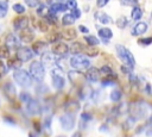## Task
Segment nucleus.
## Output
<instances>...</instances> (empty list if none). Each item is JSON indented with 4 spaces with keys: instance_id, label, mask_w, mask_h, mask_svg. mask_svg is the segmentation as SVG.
Here are the masks:
<instances>
[{
    "instance_id": "obj_1",
    "label": "nucleus",
    "mask_w": 152,
    "mask_h": 137,
    "mask_svg": "<svg viewBox=\"0 0 152 137\" xmlns=\"http://www.w3.org/2000/svg\"><path fill=\"white\" fill-rule=\"evenodd\" d=\"M116 52H118L119 57H120L129 68H134V66H135V60H134L132 52H131L127 48H125L124 45L118 44V45H116Z\"/></svg>"
},
{
    "instance_id": "obj_2",
    "label": "nucleus",
    "mask_w": 152,
    "mask_h": 137,
    "mask_svg": "<svg viewBox=\"0 0 152 137\" xmlns=\"http://www.w3.org/2000/svg\"><path fill=\"white\" fill-rule=\"evenodd\" d=\"M30 75L38 82L43 81L44 80V76H45V69H44V66L38 62V61H33L31 64H30Z\"/></svg>"
},
{
    "instance_id": "obj_3",
    "label": "nucleus",
    "mask_w": 152,
    "mask_h": 137,
    "mask_svg": "<svg viewBox=\"0 0 152 137\" xmlns=\"http://www.w3.org/2000/svg\"><path fill=\"white\" fill-rule=\"evenodd\" d=\"M13 79L15 80L17 83H19L23 87H30L31 86V75L24 70V69H15L13 73Z\"/></svg>"
},
{
    "instance_id": "obj_4",
    "label": "nucleus",
    "mask_w": 152,
    "mask_h": 137,
    "mask_svg": "<svg viewBox=\"0 0 152 137\" xmlns=\"http://www.w3.org/2000/svg\"><path fill=\"white\" fill-rule=\"evenodd\" d=\"M70 66L76 70H84L90 67V62L82 55H75L70 58Z\"/></svg>"
},
{
    "instance_id": "obj_5",
    "label": "nucleus",
    "mask_w": 152,
    "mask_h": 137,
    "mask_svg": "<svg viewBox=\"0 0 152 137\" xmlns=\"http://www.w3.org/2000/svg\"><path fill=\"white\" fill-rule=\"evenodd\" d=\"M51 77H52V85L56 89H62L65 85V79L63 76V70L61 68H53L51 70Z\"/></svg>"
},
{
    "instance_id": "obj_6",
    "label": "nucleus",
    "mask_w": 152,
    "mask_h": 137,
    "mask_svg": "<svg viewBox=\"0 0 152 137\" xmlns=\"http://www.w3.org/2000/svg\"><path fill=\"white\" fill-rule=\"evenodd\" d=\"M68 77H69V80L71 81V83H72V85H76V86H78V85L83 86L84 82H86V76H84V74H82L80 70H76V69L70 70V71L68 73Z\"/></svg>"
},
{
    "instance_id": "obj_7",
    "label": "nucleus",
    "mask_w": 152,
    "mask_h": 137,
    "mask_svg": "<svg viewBox=\"0 0 152 137\" xmlns=\"http://www.w3.org/2000/svg\"><path fill=\"white\" fill-rule=\"evenodd\" d=\"M51 51H52V54L56 55V56H65V55L69 52V46H68L65 43L56 42V43H52Z\"/></svg>"
},
{
    "instance_id": "obj_8",
    "label": "nucleus",
    "mask_w": 152,
    "mask_h": 137,
    "mask_svg": "<svg viewBox=\"0 0 152 137\" xmlns=\"http://www.w3.org/2000/svg\"><path fill=\"white\" fill-rule=\"evenodd\" d=\"M21 62H27L33 57V51L26 46H19L17 49V55H15Z\"/></svg>"
},
{
    "instance_id": "obj_9",
    "label": "nucleus",
    "mask_w": 152,
    "mask_h": 137,
    "mask_svg": "<svg viewBox=\"0 0 152 137\" xmlns=\"http://www.w3.org/2000/svg\"><path fill=\"white\" fill-rule=\"evenodd\" d=\"M59 122H61L62 127H63L64 130H66V131L72 130L74 126H75V118H74L71 114H69V113L63 114V116L59 118Z\"/></svg>"
},
{
    "instance_id": "obj_10",
    "label": "nucleus",
    "mask_w": 152,
    "mask_h": 137,
    "mask_svg": "<svg viewBox=\"0 0 152 137\" xmlns=\"http://www.w3.org/2000/svg\"><path fill=\"white\" fill-rule=\"evenodd\" d=\"M33 38H34V33H33V31L28 26H26V27H24V29H21L19 31V39L21 42L30 43V42L33 41Z\"/></svg>"
},
{
    "instance_id": "obj_11",
    "label": "nucleus",
    "mask_w": 152,
    "mask_h": 137,
    "mask_svg": "<svg viewBox=\"0 0 152 137\" xmlns=\"http://www.w3.org/2000/svg\"><path fill=\"white\" fill-rule=\"evenodd\" d=\"M26 104H27V105H26V108H27V112H28L30 114H38V113H40L42 106H40V104H39L38 100L31 98Z\"/></svg>"
},
{
    "instance_id": "obj_12",
    "label": "nucleus",
    "mask_w": 152,
    "mask_h": 137,
    "mask_svg": "<svg viewBox=\"0 0 152 137\" xmlns=\"http://www.w3.org/2000/svg\"><path fill=\"white\" fill-rule=\"evenodd\" d=\"M28 25V18L26 15H19L13 19V29L14 31H20L21 29Z\"/></svg>"
},
{
    "instance_id": "obj_13",
    "label": "nucleus",
    "mask_w": 152,
    "mask_h": 137,
    "mask_svg": "<svg viewBox=\"0 0 152 137\" xmlns=\"http://www.w3.org/2000/svg\"><path fill=\"white\" fill-rule=\"evenodd\" d=\"M84 76H86L87 80H89V81H91V82H95V81H99V80H100L101 74H100V70H99L97 68H95V67H89L88 70H87V73L84 74Z\"/></svg>"
},
{
    "instance_id": "obj_14",
    "label": "nucleus",
    "mask_w": 152,
    "mask_h": 137,
    "mask_svg": "<svg viewBox=\"0 0 152 137\" xmlns=\"http://www.w3.org/2000/svg\"><path fill=\"white\" fill-rule=\"evenodd\" d=\"M42 64H45L46 67H52L53 64L57 63V56L50 52H44L42 55Z\"/></svg>"
},
{
    "instance_id": "obj_15",
    "label": "nucleus",
    "mask_w": 152,
    "mask_h": 137,
    "mask_svg": "<svg viewBox=\"0 0 152 137\" xmlns=\"http://www.w3.org/2000/svg\"><path fill=\"white\" fill-rule=\"evenodd\" d=\"M80 102L77 100H69V101H65V105H64V110L66 113L69 114H74L76 113L78 110H80Z\"/></svg>"
},
{
    "instance_id": "obj_16",
    "label": "nucleus",
    "mask_w": 152,
    "mask_h": 137,
    "mask_svg": "<svg viewBox=\"0 0 152 137\" xmlns=\"http://www.w3.org/2000/svg\"><path fill=\"white\" fill-rule=\"evenodd\" d=\"M147 31V24L144 23V21H139L134 25V27L132 29V35L134 36H140V35H144L145 32Z\"/></svg>"
},
{
    "instance_id": "obj_17",
    "label": "nucleus",
    "mask_w": 152,
    "mask_h": 137,
    "mask_svg": "<svg viewBox=\"0 0 152 137\" xmlns=\"http://www.w3.org/2000/svg\"><path fill=\"white\" fill-rule=\"evenodd\" d=\"M4 92H5L6 96H7L10 100H13V99L15 98V93H17V91H15V87H14L13 83H11V82H6L5 86H4Z\"/></svg>"
},
{
    "instance_id": "obj_18",
    "label": "nucleus",
    "mask_w": 152,
    "mask_h": 137,
    "mask_svg": "<svg viewBox=\"0 0 152 137\" xmlns=\"http://www.w3.org/2000/svg\"><path fill=\"white\" fill-rule=\"evenodd\" d=\"M6 45L8 48H13V49H18L20 45V39L14 36V35H8L6 37Z\"/></svg>"
},
{
    "instance_id": "obj_19",
    "label": "nucleus",
    "mask_w": 152,
    "mask_h": 137,
    "mask_svg": "<svg viewBox=\"0 0 152 137\" xmlns=\"http://www.w3.org/2000/svg\"><path fill=\"white\" fill-rule=\"evenodd\" d=\"M99 70H100V74H103L106 79H110V80L116 79V74L113 71V69L109 66H102L101 69H99Z\"/></svg>"
},
{
    "instance_id": "obj_20",
    "label": "nucleus",
    "mask_w": 152,
    "mask_h": 137,
    "mask_svg": "<svg viewBox=\"0 0 152 137\" xmlns=\"http://www.w3.org/2000/svg\"><path fill=\"white\" fill-rule=\"evenodd\" d=\"M84 50V45L80 42H74L70 46H69V51L72 54V55H80L82 51Z\"/></svg>"
},
{
    "instance_id": "obj_21",
    "label": "nucleus",
    "mask_w": 152,
    "mask_h": 137,
    "mask_svg": "<svg viewBox=\"0 0 152 137\" xmlns=\"http://www.w3.org/2000/svg\"><path fill=\"white\" fill-rule=\"evenodd\" d=\"M76 36H77L76 30H75V29H71V27L63 30L62 33H61V37H63V38L66 39V41H71V39L76 38Z\"/></svg>"
},
{
    "instance_id": "obj_22",
    "label": "nucleus",
    "mask_w": 152,
    "mask_h": 137,
    "mask_svg": "<svg viewBox=\"0 0 152 137\" xmlns=\"http://www.w3.org/2000/svg\"><path fill=\"white\" fill-rule=\"evenodd\" d=\"M99 36L102 38L103 42H108V41L113 37V32H112L110 29L103 27V29H100V30H99Z\"/></svg>"
},
{
    "instance_id": "obj_23",
    "label": "nucleus",
    "mask_w": 152,
    "mask_h": 137,
    "mask_svg": "<svg viewBox=\"0 0 152 137\" xmlns=\"http://www.w3.org/2000/svg\"><path fill=\"white\" fill-rule=\"evenodd\" d=\"M68 7H66V5L65 4H59V2H55V4H52L51 6H50V12H52V13H58V12H64L65 10H66Z\"/></svg>"
},
{
    "instance_id": "obj_24",
    "label": "nucleus",
    "mask_w": 152,
    "mask_h": 137,
    "mask_svg": "<svg viewBox=\"0 0 152 137\" xmlns=\"http://www.w3.org/2000/svg\"><path fill=\"white\" fill-rule=\"evenodd\" d=\"M8 60H7V66L10 67V68H15V69H18L20 66H21V61L17 57V56H13V57H7Z\"/></svg>"
},
{
    "instance_id": "obj_25",
    "label": "nucleus",
    "mask_w": 152,
    "mask_h": 137,
    "mask_svg": "<svg viewBox=\"0 0 152 137\" xmlns=\"http://www.w3.org/2000/svg\"><path fill=\"white\" fill-rule=\"evenodd\" d=\"M45 46H46V43L45 42H43V41H36L33 43V45H32V50L36 54H40L45 49Z\"/></svg>"
},
{
    "instance_id": "obj_26",
    "label": "nucleus",
    "mask_w": 152,
    "mask_h": 137,
    "mask_svg": "<svg viewBox=\"0 0 152 137\" xmlns=\"http://www.w3.org/2000/svg\"><path fill=\"white\" fill-rule=\"evenodd\" d=\"M95 18L101 23V24H108L110 21V18L108 17V14H106L104 12H96L95 13Z\"/></svg>"
},
{
    "instance_id": "obj_27",
    "label": "nucleus",
    "mask_w": 152,
    "mask_h": 137,
    "mask_svg": "<svg viewBox=\"0 0 152 137\" xmlns=\"http://www.w3.org/2000/svg\"><path fill=\"white\" fill-rule=\"evenodd\" d=\"M75 23V18L72 17L71 13H66L62 17V24L64 26H69V25H72Z\"/></svg>"
},
{
    "instance_id": "obj_28",
    "label": "nucleus",
    "mask_w": 152,
    "mask_h": 137,
    "mask_svg": "<svg viewBox=\"0 0 152 137\" xmlns=\"http://www.w3.org/2000/svg\"><path fill=\"white\" fill-rule=\"evenodd\" d=\"M141 15H142L141 8L138 7V6H134V7L132 8V12H131V18H132L133 20H139V19L141 18Z\"/></svg>"
},
{
    "instance_id": "obj_29",
    "label": "nucleus",
    "mask_w": 152,
    "mask_h": 137,
    "mask_svg": "<svg viewBox=\"0 0 152 137\" xmlns=\"http://www.w3.org/2000/svg\"><path fill=\"white\" fill-rule=\"evenodd\" d=\"M8 11V2L7 0H0V18L6 17Z\"/></svg>"
},
{
    "instance_id": "obj_30",
    "label": "nucleus",
    "mask_w": 152,
    "mask_h": 137,
    "mask_svg": "<svg viewBox=\"0 0 152 137\" xmlns=\"http://www.w3.org/2000/svg\"><path fill=\"white\" fill-rule=\"evenodd\" d=\"M84 39H86V42L88 43V45H90V46H96V45L100 44V41H99L95 36H91V35L84 36Z\"/></svg>"
},
{
    "instance_id": "obj_31",
    "label": "nucleus",
    "mask_w": 152,
    "mask_h": 137,
    "mask_svg": "<svg viewBox=\"0 0 152 137\" xmlns=\"http://www.w3.org/2000/svg\"><path fill=\"white\" fill-rule=\"evenodd\" d=\"M83 51L86 52L87 56H90V57H94V56H96L99 54V49L96 46H90V45L88 48H84Z\"/></svg>"
},
{
    "instance_id": "obj_32",
    "label": "nucleus",
    "mask_w": 152,
    "mask_h": 137,
    "mask_svg": "<svg viewBox=\"0 0 152 137\" xmlns=\"http://www.w3.org/2000/svg\"><path fill=\"white\" fill-rule=\"evenodd\" d=\"M37 26L39 29V31L42 32H46L49 30V23L45 20V19H40L38 23H37Z\"/></svg>"
},
{
    "instance_id": "obj_33",
    "label": "nucleus",
    "mask_w": 152,
    "mask_h": 137,
    "mask_svg": "<svg viewBox=\"0 0 152 137\" xmlns=\"http://www.w3.org/2000/svg\"><path fill=\"white\" fill-rule=\"evenodd\" d=\"M10 56V48L7 45H0V58H7Z\"/></svg>"
},
{
    "instance_id": "obj_34",
    "label": "nucleus",
    "mask_w": 152,
    "mask_h": 137,
    "mask_svg": "<svg viewBox=\"0 0 152 137\" xmlns=\"http://www.w3.org/2000/svg\"><path fill=\"white\" fill-rule=\"evenodd\" d=\"M121 96H122V93H121V91H119V89H115V91H113V92L110 93V100L114 101V102L119 101V100L121 99Z\"/></svg>"
},
{
    "instance_id": "obj_35",
    "label": "nucleus",
    "mask_w": 152,
    "mask_h": 137,
    "mask_svg": "<svg viewBox=\"0 0 152 137\" xmlns=\"http://www.w3.org/2000/svg\"><path fill=\"white\" fill-rule=\"evenodd\" d=\"M59 38H61V35L57 33V32H52V33H50V35L46 36V39H48L49 43H56Z\"/></svg>"
},
{
    "instance_id": "obj_36",
    "label": "nucleus",
    "mask_w": 152,
    "mask_h": 137,
    "mask_svg": "<svg viewBox=\"0 0 152 137\" xmlns=\"http://www.w3.org/2000/svg\"><path fill=\"white\" fill-rule=\"evenodd\" d=\"M134 122H135V118H134L133 116L128 117V118L126 119V122H124V127H125V130H129V129L134 125Z\"/></svg>"
},
{
    "instance_id": "obj_37",
    "label": "nucleus",
    "mask_w": 152,
    "mask_h": 137,
    "mask_svg": "<svg viewBox=\"0 0 152 137\" xmlns=\"http://www.w3.org/2000/svg\"><path fill=\"white\" fill-rule=\"evenodd\" d=\"M127 24H128V20L126 19V17H120V18H118V20H116V25H118V27H120V29H125Z\"/></svg>"
},
{
    "instance_id": "obj_38",
    "label": "nucleus",
    "mask_w": 152,
    "mask_h": 137,
    "mask_svg": "<svg viewBox=\"0 0 152 137\" xmlns=\"http://www.w3.org/2000/svg\"><path fill=\"white\" fill-rule=\"evenodd\" d=\"M13 11H14L15 13H18V14H21V13L25 12V7H24L21 4H14V5H13Z\"/></svg>"
},
{
    "instance_id": "obj_39",
    "label": "nucleus",
    "mask_w": 152,
    "mask_h": 137,
    "mask_svg": "<svg viewBox=\"0 0 152 137\" xmlns=\"http://www.w3.org/2000/svg\"><path fill=\"white\" fill-rule=\"evenodd\" d=\"M19 99H20L23 102H27V101L31 99V95H30L27 92H21L20 95H19Z\"/></svg>"
},
{
    "instance_id": "obj_40",
    "label": "nucleus",
    "mask_w": 152,
    "mask_h": 137,
    "mask_svg": "<svg viewBox=\"0 0 152 137\" xmlns=\"http://www.w3.org/2000/svg\"><path fill=\"white\" fill-rule=\"evenodd\" d=\"M25 4L28 7H37L39 5V0H25Z\"/></svg>"
},
{
    "instance_id": "obj_41",
    "label": "nucleus",
    "mask_w": 152,
    "mask_h": 137,
    "mask_svg": "<svg viewBox=\"0 0 152 137\" xmlns=\"http://www.w3.org/2000/svg\"><path fill=\"white\" fill-rule=\"evenodd\" d=\"M81 119H82V122H89V120H91L93 119V116L90 114V113H88V112H84V113H82L81 114Z\"/></svg>"
},
{
    "instance_id": "obj_42",
    "label": "nucleus",
    "mask_w": 152,
    "mask_h": 137,
    "mask_svg": "<svg viewBox=\"0 0 152 137\" xmlns=\"http://www.w3.org/2000/svg\"><path fill=\"white\" fill-rule=\"evenodd\" d=\"M139 44H142V45H150L152 43V37H148V38H142V39H139L138 41Z\"/></svg>"
},
{
    "instance_id": "obj_43",
    "label": "nucleus",
    "mask_w": 152,
    "mask_h": 137,
    "mask_svg": "<svg viewBox=\"0 0 152 137\" xmlns=\"http://www.w3.org/2000/svg\"><path fill=\"white\" fill-rule=\"evenodd\" d=\"M32 125L34 126V130H36L37 132H40V130H42V126H40V123H39V120H37V119L32 120Z\"/></svg>"
},
{
    "instance_id": "obj_44",
    "label": "nucleus",
    "mask_w": 152,
    "mask_h": 137,
    "mask_svg": "<svg viewBox=\"0 0 152 137\" xmlns=\"http://www.w3.org/2000/svg\"><path fill=\"white\" fill-rule=\"evenodd\" d=\"M66 7L68 8H75V7H77V1L76 0H68L66 1Z\"/></svg>"
},
{
    "instance_id": "obj_45",
    "label": "nucleus",
    "mask_w": 152,
    "mask_h": 137,
    "mask_svg": "<svg viewBox=\"0 0 152 137\" xmlns=\"http://www.w3.org/2000/svg\"><path fill=\"white\" fill-rule=\"evenodd\" d=\"M6 71H7V68H6V64L0 60V76H2V75H5L6 74Z\"/></svg>"
},
{
    "instance_id": "obj_46",
    "label": "nucleus",
    "mask_w": 152,
    "mask_h": 137,
    "mask_svg": "<svg viewBox=\"0 0 152 137\" xmlns=\"http://www.w3.org/2000/svg\"><path fill=\"white\" fill-rule=\"evenodd\" d=\"M71 14H72V17H74L75 19H78V18L81 17V11H80L77 7H75V8H72V12H71Z\"/></svg>"
},
{
    "instance_id": "obj_47",
    "label": "nucleus",
    "mask_w": 152,
    "mask_h": 137,
    "mask_svg": "<svg viewBox=\"0 0 152 137\" xmlns=\"http://www.w3.org/2000/svg\"><path fill=\"white\" fill-rule=\"evenodd\" d=\"M108 2H109V0H96V5H97V7H99V8L104 7Z\"/></svg>"
},
{
    "instance_id": "obj_48",
    "label": "nucleus",
    "mask_w": 152,
    "mask_h": 137,
    "mask_svg": "<svg viewBox=\"0 0 152 137\" xmlns=\"http://www.w3.org/2000/svg\"><path fill=\"white\" fill-rule=\"evenodd\" d=\"M78 29H80V31H81V32H83V33H88V31H89V30H88V27H86V26H83V25H80V27H78Z\"/></svg>"
},
{
    "instance_id": "obj_49",
    "label": "nucleus",
    "mask_w": 152,
    "mask_h": 137,
    "mask_svg": "<svg viewBox=\"0 0 152 137\" xmlns=\"http://www.w3.org/2000/svg\"><path fill=\"white\" fill-rule=\"evenodd\" d=\"M72 137H82V133H81L80 131H77V132H75V133L72 135Z\"/></svg>"
},
{
    "instance_id": "obj_50",
    "label": "nucleus",
    "mask_w": 152,
    "mask_h": 137,
    "mask_svg": "<svg viewBox=\"0 0 152 137\" xmlns=\"http://www.w3.org/2000/svg\"><path fill=\"white\" fill-rule=\"evenodd\" d=\"M68 0H56V2H59V4H66Z\"/></svg>"
},
{
    "instance_id": "obj_51",
    "label": "nucleus",
    "mask_w": 152,
    "mask_h": 137,
    "mask_svg": "<svg viewBox=\"0 0 152 137\" xmlns=\"http://www.w3.org/2000/svg\"><path fill=\"white\" fill-rule=\"evenodd\" d=\"M146 135H147V136H152V127H151V129H150V130L146 132Z\"/></svg>"
},
{
    "instance_id": "obj_52",
    "label": "nucleus",
    "mask_w": 152,
    "mask_h": 137,
    "mask_svg": "<svg viewBox=\"0 0 152 137\" xmlns=\"http://www.w3.org/2000/svg\"><path fill=\"white\" fill-rule=\"evenodd\" d=\"M147 124H148V125H152V117L148 119V123H147Z\"/></svg>"
},
{
    "instance_id": "obj_53",
    "label": "nucleus",
    "mask_w": 152,
    "mask_h": 137,
    "mask_svg": "<svg viewBox=\"0 0 152 137\" xmlns=\"http://www.w3.org/2000/svg\"><path fill=\"white\" fill-rule=\"evenodd\" d=\"M28 137H37V136H36V135H33V133H32V132H31V133H30V135H28Z\"/></svg>"
},
{
    "instance_id": "obj_54",
    "label": "nucleus",
    "mask_w": 152,
    "mask_h": 137,
    "mask_svg": "<svg viewBox=\"0 0 152 137\" xmlns=\"http://www.w3.org/2000/svg\"><path fill=\"white\" fill-rule=\"evenodd\" d=\"M57 137H65V136H57Z\"/></svg>"
}]
</instances>
